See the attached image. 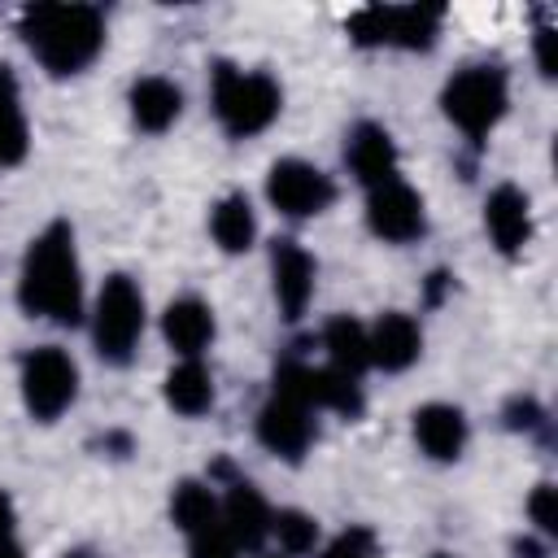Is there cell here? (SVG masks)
Masks as SVG:
<instances>
[{"instance_id":"6da1fadb","label":"cell","mask_w":558,"mask_h":558,"mask_svg":"<svg viewBox=\"0 0 558 558\" xmlns=\"http://www.w3.org/2000/svg\"><path fill=\"white\" fill-rule=\"evenodd\" d=\"M17 305L31 318L78 327L83 323V262L74 244V227L52 218L22 253L17 270Z\"/></svg>"},{"instance_id":"7a4b0ae2","label":"cell","mask_w":558,"mask_h":558,"mask_svg":"<svg viewBox=\"0 0 558 558\" xmlns=\"http://www.w3.org/2000/svg\"><path fill=\"white\" fill-rule=\"evenodd\" d=\"M17 35L52 78H70L100 57L105 13L96 4H31L17 17Z\"/></svg>"},{"instance_id":"3957f363","label":"cell","mask_w":558,"mask_h":558,"mask_svg":"<svg viewBox=\"0 0 558 558\" xmlns=\"http://www.w3.org/2000/svg\"><path fill=\"white\" fill-rule=\"evenodd\" d=\"M209 109H214L218 126L231 140H253L279 118L283 87L266 70H240L231 61H214V70H209Z\"/></svg>"},{"instance_id":"277c9868","label":"cell","mask_w":558,"mask_h":558,"mask_svg":"<svg viewBox=\"0 0 558 558\" xmlns=\"http://www.w3.org/2000/svg\"><path fill=\"white\" fill-rule=\"evenodd\" d=\"M506 105H510V78L501 65H462L449 74V83L440 87V109L445 118L471 140V144H484L497 122L506 118Z\"/></svg>"},{"instance_id":"5b68a950","label":"cell","mask_w":558,"mask_h":558,"mask_svg":"<svg viewBox=\"0 0 558 558\" xmlns=\"http://www.w3.org/2000/svg\"><path fill=\"white\" fill-rule=\"evenodd\" d=\"M144 323H148V305L144 292L131 275H109L96 292L92 305V349L105 366H126L144 340Z\"/></svg>"},{"instance_id":"8992f818","label":"cell","mask_w":558,"mask_h":558,"mask_svg":"<svg viewBox=\"0 0 558 558\" xmlns=\"http://www.w3.org/2000/svg\"><path fill=\"white\" fill-rule=\"evenodd\" d=\"M22 405L35 423H57L78 401V362L61 344H39L22 357Z\"/></svg>"},{"instance_id":"52a82bcc","label":"cell","mask_w":558,"mask_h":558,"mask_svg":"<svg viewBox=\"0 0 558 558\" xmlns=\"http://www.w3.org/2000/svg\"><path fill=\"white\" fill-rule=\"evenodd\" d=\"M440 35V4H371L349 17L357 48H432Z\"/></svg>"},{"instance_id":"ba28073f","label":"cell","mask_w":558,"mask_h":558,"mask_svg":"<svg viewBox=\"0 0 558 558\" xmlns=\"http://www.w3.org/2000/svg\"><path fill=\"white\" fill-rule=\"evenodd\" d=\"M266 201L283 218H318L336 201V179L305 157H279L266 174Z\"/></svg>"},{"instance_id":"9c48e42d","label":"cell","mask_w":558,"mask_h":558,"mask_svg":"<svg viewBox=\"0 0 558 558\" xmlns=\"http://www.w3.org/2000/svg\"><path fill=\"white\" fill-rule=\"evenodd\" d=\"M314 414L318 410L305 405L296 392L270 388V397L257 410V440H262V449L296 466L314 449V440H318V418Z\"/></svg>"},{"instance_id":"30bf717a","label":"cell","mask_w":558,"mask_h":558,"mask_svg":"<svg viewBox=\"0 0 558 558\" xmlns=\"http://www.w3.org/2000/svg\"><path fill=\"white\" fill-rule=\"evenodd\" d=\"M366 227L384 244H414L427 231V209L423 196L397 174L379 187L366 192Z\"/></svg>"},{"instance_id":"8fae6325","label":"cell","mask_w":558,"mask_h":558,"mask_svg":"<svg viewBox=\"0 0 558 558\" xmlns=\"http://www.w3.org/2000/svg\"><path fill=\"white\" fill-rule=\"evenodd\" d=\"M218 475H227V493L218 497V514H222V527L231 532L235 549L240 554H257L270 536V506L266 497L257 493V484H248L244 475H231L227 462H218Z\"/></svg>"},{"instance_id":"7c38bea8","label":"cell","mask_w":558,"mask_h":558,"mask_svg":"<svg viewBox=\"0 0 558 558\" xmlns=\"http://www.w3.org/2000/svg\"><path fill=\"white\" fill-rule=\"evenodd\" d=\"M314 279H318V266L296 240H275L270 244V288H275V305H279L283 323H296L310 310Z\"/></svg>"},{"instance_id":"4fadbf2b","label":"cell","mask_w":558,"mask_h":558,"mask_svg":"<svg viewBox=\"0 0 558 558\" xmlns=\"http://www.w3.org/2000/svg\"><path fill=\"white\" fill-rule=\"evenodd\" d=\"M484 231L501 257H519L532 244V201L519 183H497L484 196Z\"/></svg>"},{"instance_id":"5bb4252c","label":"cell","mask_w":558,"mask_h":558,"mask_svg":"<svg viewBox=\"0 0 558 558\" xmlns=\"http://www.w3.org/2000/svg\"><path fill=\"white\" fill-rule=\"evenodd\" d=\"M366 344H371V366L384 375H401L418 362L423 353V327L414 314L405 310H384L371 327H366Z\"/></svg>"},{"instance_id":"9a60e30c","label":"cell","mask_w":558,"mask_h":558,"mask_svg":"<svg viewBox=\"0 0 558 558\" xmlns=\"http://www.w3.org/2000/svg\"><path fill=\"white\" fill-rule=\"evenodd\" d=\"M344 166L349 174L371 192L388 179H397V144L388 135V126L379 122H353L344 135Z\"/></svg>"},{"instance_id":"2e32d148","label":"cell","mask_w":558,"mask_h":558,"mask_svg":"<svg viewBox=\"0 0 558 558\" xmlns=\"http://www.w3.org/2000/svg\"><path fill=\"white\" fill-rule=\"evenodd\" d=\"M410 427H414V445H418L432 462H458L462 449H466V436H471L466 414H462L458 405H449V401H427V405H418Z\"/></svg>"},{"instance_id":"e0dca14e","label":"cell","mask_w":558,"mask_h":558,"mask_svg":"<svg viewBox=\"0 0 558 558\" xmlns=\"http://www.w3.org/2000/svg\"><path fill=\"white\" fill-rule=\"evenodd\" d=\"M161 336L179 357H201L218 336L214 310L201 296H174L161 314Z\"/></svg>"},{"instance_id":"ac0fdd59","label":"cell","mask_w":558,"mask_h":558,"mask_svg":"<svg viewBox=\"0 0 558 558\" xmlns=\"http://www.w3.org/2000/svg\"><path fill=\"white\" fill-rule=\"evenodd\" d=\"M126 105H131V122H135L140 131L161 135V131H170V126L179 122V113H183V92H179V83H170L166 74H144V78L131 83Z\"/></svg>"},{"instance_id":"d6986e66","label":"cell","mask_w":558,"mask_h":558,"mask_svg":"<svg viewBox=\"0 0 558 558\" xmlns=\"http://www.w3.org/2000/svg\"><path fill=\"white\" fill-rule=\"evenodd\" d=\"M161 392H166V405L179 418H201V414L214 410V375L201 357H183L179 366H170Z\"/></svg>"},{"instance_id":"ffe728a7","label":"cell","mask_w":558,"mask_h":558,"mask_svg":"<svg viewBox=\"0 0 558 558\" xmlns=\"http://www.w3.org/2000/svg\"><path fill=\"white\" fill-rule=\"evenodd\" d=\"M209 235L222 253H248L257 240V214L244 192H227L209 209Z\"/></svg>"},{"instance_id":"44dd1931","label":"cell","mask_w":558,"mask_h":558,"mask_svg":"<svg viewBox=\"0 0 558 558\" xmlns=\"http://www.w3.org/2000/svg\"><path fill=\"white\" fill-rule=\"evenodd\" d=\"M26 153H31V126H26L17 74L13 65L0 61V166H17L26 161Z\"/></svg>"},{"instance_id":"7402d4cb","label":"cell","mask_w":558,"mask_h":558,"mask_svg":"<svg viewBox=\"0 0 558 558\" xmlns=\"http://www.w3.org/2000/svg\"><path fill=\"white\" fill-rule=\"evenodd\" d=\"M323 349H327V366L362 379V371L371 366V344H366V327L353 314H336L323 327Z\"/></svg>"},{"instance_id":"603a6c76","label":"cell","mask_w":558,"mask_h":558,"mask_svg":"<svg viewBox=\"0 0 558 558\" xmlns=\"http://www.w3.org/2000/svg\"><path fill=\"white\" fill-rule=\"evenodd\" d=\"M170 519H174V527L183 536L196 532V527H205V523H214L218 519L214 484H205V480H179L174 493H170Z\"/></svg>"},{"instance_id":"cb8c5ba5","label":"cell","mask_w":558,"mask_h":558,"mask_svg":"<svg viewBox=\"0 0 558 558\" xmlns=\"http://www.w3.org/2000/svg\"><path fill=\"white\" fill-rule=\"evenodd\" d=\"M270 536L279 541V554L283 558H305L318 545V519L305 514V510H296V506H283V510L270 514Z\"/></svg>"},{"instance_id":"d4e9b609","label":"cell","mask_w":558,"mask_h":558,"mask_svg":"<svg viewBox=\"0 0 558 558\" xmlns=\"http://www.w3.org/2000/svg\"><path fill=\"white\" fill-rule=\"evenodd\" d=\"M187 558H244L231 541V532L222 527V514L196 532H187Z\"/></svg>"},{"instance_id":"484cf974","label":"cell","mask_w":558,"mask_h":558,"mask_svg":"<svg viewBox=\"0 0 558 558\" xmlns=\"http://www.w3.org/2000/svg\"><path fill=\"white\" fill-rule=\"evenodd\" d=\"M501 418H506L510 432H523V436H549V414L541 410L536 397H510Z\"/></svg>"},{"instance_id":"4316f807","label":"cell","mask_w":558,"mask_h":558,"mask_svg":"<svg viewBox=\"0 0 558 558\" xmlns=\"http://www.w3.org/2000/svg\"><path fill=\"white\" fill-rule=\"evenodd\" d=\"M318 558H379V541H375V532L371 527H344Z\"/></svg>"},{"instance_id":"83f0119b","label":"cell","mask_w":558,"mask_h":558,"mask_svg":"<svg viewBox=\"0 0 558 558\" xmlns=\"http://www.w3.org/2000/svg\"><path fill=\"white\" fill-rule=\"evenodd\" d=\"M527 519H532V527L541 532V541H554V536H558V510H554V484H549V480H541V484L532 488V497H527Z\"/></svg>"},{"instance_id":"f1b7e54d","label":"cell","mask_w":558,"mask_h":558,"mask_svg":"<svg viewBox=\"0 0 558 558\" xmlns=\"http://www.w3.org/2000/svg\"><path fill=\"white\" fill-rule=\"evenodd\" d=\"M0 558H26V549L17 541V514H13L9 493H0Z\"/></svg>"},{"instance_id":"f546056e","label":"cell","mask_w":558,"mask_h":558,"mask_svg":"<svg viewBox=\"0 0 558 558\" xmlns=\"http://www.w3.org/2000/svg\"><path fill=\"white\" fill-rule=\"evenodd\" d=\"M536 65H541V74L545 78H554V31L545 26V31H536Z\"/></svg>"},{"instance_id":"4dcf8cb0","label":"cell","mask_w":558,"mask_h":558,"mask_svg":"<svg viewBox=\"0 0 558 558\" xmlns=\"http://www.w3.org/2000/svg\"><path fill=\"white\" fill-rule=\"evenodd\" d=\"M449 283H453L449 270H432V275H427V305H440V296H445Z\"/></svg>"},{"instance_id":"1f68e13d","label":"cell","mask_w":558,"mask_h":558,"mask_svg":"<svg viewBox=\"0 0 558 558\" xmlns=\"http://www.w3.org/2000/svg\"><path fill=\"white\" fill-rule=\"evenodd\" d=\"M545 545H549V541H532V536H519V541H514V554H519V558H545V554H549Z\"/></svg>"},{"instance_id":"d6a6232c","label":"cell","mask_w":558,"mask_h":558,"mask_svg":"<svg viewBox=\"0 0 558 558\" xmlns=\"http://www.w3.org/2000/svg\"><path fill=\"white\" fill-rule=\"evenodd\" d=\"M65 558H92V554H87V549H74V554H65Z\"/></svg>"},{"instance_id":"836d02e7","label":"cell","mask_w":558,"mask_h":558,"mask_svg":"<svg viewBox=\"0 0 558 558\" xmlns=\"http://www.w3.org/2000/svg\"><path fill=\"white\" fill-rule=\"evenodd\" d=\"M432 558H453V554H445V549H440V554H432Z\"/></svg>"},{"instance_id":"e575fe53","label":"cell","mask_w":558,"mask_h":558,"mask_svg":"<svg viewBox=\"0 0 558 558\" xmlns=\"http://www.w3.org/2000/svg\"><path fill=\"white\" fill-rule=\"evenodd\" d=\"M262 558H283V554H262Z\"/></svg>"}]
</instances>
